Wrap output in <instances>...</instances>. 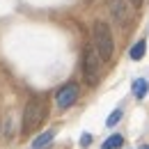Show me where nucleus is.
I'll list each match as a JSON object with an SVG mask.
<instances>
[{
  "instance_id": "1",
  "label": "nucleus",
  "mask_w": 149,
  "mask_h": 149,
  "mask_svg": "<svg viewBox=\"0 0 149 149\" xmlns=\"http://www.w3.org/2000/svg\"><path fill=\"white\" fill-rule=\"evenodd\" d=\"M46 115H48L46 101L44 99H30L28 106H25V110H23V126H21V131L23 133H32L35 129L41 126V122L46 119Z\"/></svg>"
},
{
  "instance_id": "2",
  "label": "nucleus",
  "mask_w": 149,
  "mask_h": 149,
  "mask_svg": "<svg viewBox=\"0 0 149 149\" xmlns=\"http://www.w3.org/2000/svg\"><path fill=\"white\" fill-rule=\"evenodd\" d=\"M94 48L99 57L103 62H108L115 53V44H112V35H110V25H106L103 21H96L94 23Z\"/></svg>"
},
{
  "instance_id": "3",
  "label": "nucleus",
  "mask_w": 149,
  "mask_h": 149,
  "mask_svg": "<svg viewBox=\"0 0 149 149\" xmlns=\"http://www.w3.org/2000/svg\"><path fill=\"white\" fill-rule=\"evenodd\" d=\"M99 60H101V57L87 46L85 53H83V74H85V80H87L90 85H96L99 78H101V62H99Z\"/></svg>"
},
{
  "instance_id": "4",
  "label": "nucleus",
  "mask_w": 149,
  "mask_h": 149,
  "mask_svg": "<svg viewBox=\"0 0 149 149\" xmlns=\"http://www.w3.org/2000/svg\"><path fill=\"white\" fill-rule=\"evenodd\" d=\"M76 99H78V85H74V83H69V85H64L60 92H57L55 101L57 106L62 108V110H67V108H71L76 103Z\"/></svg>"
},
{
  "instance_id": "5",
  "label": "nucleus",
  "mask_w": 149,
  "mask_h": 149,
  "mask_svg": "<svg viewBox=\"0 0 149 149\" xmlns=\"http://www.w3.org/2000/svg\"><path fill=\"white\" fill-rule=\"evenodd\" d=\"M106 7H108V12L112 14V19L119 25H124L129 21V5H126V0H106Z\"/></svg>"
},
{
  "instance_id": "6",
  "label": "nucleus",
  "mask_w": 149,
  "mask_h": 149,
  "mask_svg": "<svg viewBox=\"0 0 149 149\" xmlns=\"http://www.w3.org/2000/svg\"><path fill=\"white\" fill-rule=\"evenodd\" d=\"M53 138H55V129L44 131L41 135H37V138L32 140V149H44V147H48V145L53 142Z\"/></svg>"
},
{
  "instance_id": "7",
  "label": "nucleus",
  "mask_w": 149,
  "mask_h": 149,
  "mask_svg": "<svg viewBox=\"0 0 149 149\" xmlns=\"http://www.w3.org/2000/svg\"><path fill=\"white\" fill-rule=\"evenodd\" d=\"M145 53H147V41H145V39H142V41H135V44H133V48L129 51L131 60H142Z\"/></svg>"
},
{
  "instance_id": "8",
  "label": "nucleus",
  "mask_w": 149,
  "mask_h": 149,
  "mask_svg": "<svg viewBox=\"0 0 149 149\" xmlns=\"http://www.w3.org/2000/svg\"><path fill=\"white\" fill-rule=\"evenodd\" d=\"M147 92H149V83L145 80V78L133 80V96H135V99H142Z\"/></svg>"
},
{
  "instance_id": "9",
  "label": "nucleus",
  "mask_w": 149,
  "mask_h": 149,
  "mask_svg": "<svg viewBox=\"0 0 149 149\" xmlns=\"http://www.w3.org/2000/svg\"><path fill=\"white\" fill-rule=\"evenodd\" d=\"M124 145V135H110L103 145H101V149H119Z\"/></svg>"
},
{
  "instance_id": "10",
  "label": "nucleus",
  "mask_w": 149,
  "mask_h": 149,
  "mask_svg": "<svg viewBox=\"0 0 149 149\" xmlns=\"http://www.w3.org/2000/svg\"><path fill=\"white\" fill-rule=\"evenodd\" d=\"M119 119H122V110H112V112H110V117L106 119V124H108V126H115Z\"/></svg>"
},
{
  "instance_id": "11",
  "label": "nucleus",
  "mask_w": 149,
  "mask_h": 149,
  "mask_svg": "<svg viewBox=\"0 0 149 149\" xmlns=\"http://www.w3.org/2000/svg\"><path fill=\"white\" fill-rule=\"evenodd\" d=\"M90 142H92V135H90V133H83V138H80V147H90Z\"/></svg>"
},
{
  "instance_id": "12",
  "label": "nucleus",
  "mask_w": 149,
  "mask_h": 149,
  "mask_svg": "<svg viewBox=\"0 0 149 149\" xmlns=\"http://www.w3.org/2000/svg\"><path fill=\"white\" fill-rule=\"evenodd\" d=\"M131 5H133V7H140V5H142V0H129Z\"/></svg>"
},
{
  "instance_id": "13",
  "label": "nucleus",
  "mask_w": 149,
  "mask_h": 149,
  "mask_svg": "<svg viewBox=\"0 0 149 149\" xmlns=\"http://www.w3.org/2000/svg\"><path fill=\"white\" fill-rule=\"evenodd\" d=\"M142 149H149V145H145V147H142Z\"/></svg>"
}]
</instances>
